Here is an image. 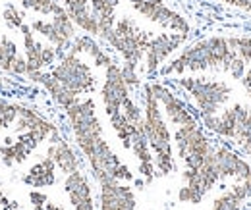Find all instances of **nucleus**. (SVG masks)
Listing matches in <instances>:
<instances>
[{
	"instance_id": "1",
	"label": "nucleus",
	"mask_w": 251,
	"mask_h": 210,
	"mask_svg": "<svg viewBox=\"0 0 251 210\" xmlns=\"http://www.w3.org/2000/svg\"><path fill=\"white\" fill-rule=\"evenodd\" d=\"M220 70L228 71L232 79H242L248 66L238 58V35H211L186 43L178 56L164 64L160 77H180L184 73H201Z\"/></svg>"
},
{
	"instance_id": "2",
	"label": "nucleus",
	"mask_w": 251,
	"mask_h": 210,
	"mask_svg": "<svg viewBox=\"0 0 251 210\" xmlns=\"http://www.w3.org/2000/svg\"><path fill=\"white\" fill-rule=\"evenodd\" d=\"M141 108H143V129H145V137L149 141V147L153 150L157 176H160V178L170 176L176 170L172 131L168 127V121L162 114L160 102L155 96L149 81L141 85Z\"/></svg>"
},
{
	"instance_id": "3",
	"label": "nucleus",
	"mask_w": 251,
	"mask_h": 210,
	"mask_svg": "<svg viewBox=\"0 0 251 210\" xmlns=\"http://www.w3.org/2000/svg\"><path fill=\"white\" fill-rule=\"evenodd\" d=\"M174 87L184 93L189 100L191 108L197 110L199 118L217 116L228 106L232 98V85L219 77H205V75H180L174 77Z\"/></svg>"
},
{
	"instance_id": "4",
	"label": "nucleus",
	"mask_w": 251,
	"mask_h": 210,
	"mask_svg": "<svg viewBox=\"0 0 251 210\" xmlns=\"http://www.w3.org/2000/svg\"><path fill=\"white\" fill-rule=\"evenodd\" d=\"M64 114H66L74 145L77 147L83 160H87L106 141L102 135V123L97 116L95 100L91 96H81L72 106H68Z\"/></svg>"
},
{
	"instance_id": "5",
	"label": "nucleus",
	"mask_w": 251,
	"mask_h": 210,
	"mask_svg": "<svg viewBox=\"0 0 251 210\" xmlns=\"http://www.w3.org/2000/svg\"><path fill=\"white\" fill-rule=\"evenodd\" d=\"M151 33L143 31L133 18L122 16L116 20L112 33L106 37V45L122 58V64L139 68V64L143 62L147 45L151 41Z\"/></svg>"
},
{
	"instance_id": "6",
	"label": "nucleus",
	"mask_w": 251,
	"mask_h": 210,
	"mask_svg": "<svg viewBox=\"0 0 251 210\" xmlns=\"http://www.w3.org/2000/svg\"><path fill=\"white\" fill-rule=\"evenodd\" d=\"M172 145L176 150V156L189 170H197L215 152L217 147V143L213 141L209 131L201 125V121L176 127L172 133Z\"/></svg>"
},
{
	"instance_id": "7",
	"label": "nucleus",
	"mask_w": 251,
	"mask_h": 210,
	"mask_svg": "<svg viewBox=\"0 0 251 210\" xmlns=\"http://www.w3.org/2000/svg\"><path fill=\"white\" fill-rule=\"evenodd\" d=\"M50 75L75 96H89L97 89L93 68L83 60V56L72 50H66L58 58V62L50 68Z\"/></svg>"
},
{
	"instance_id": "8",
	"label": "nucleus",
	"mask_w": 251,
	"mask_h": 210,
	"mask_svg": "<svg viewBox=\"0 0 251 210\" xmlns=\"http://www.w3.org/2000/svg\"><path fill=\"white\" fill-rule=\"evenodd\" d=\"M129 6L145 20L151 23H157L158 27L172 33H182V35H191V23L186 16L164 4V0H127Z\"/></svg>"
},
{
	"instance_id": "9",
	"label": "nucleus",
	"mask_w": 251,
	"mask_h": 210,
	"mask_svg": "<svg viewBox=\"0 0 251 210\" xmlns=\"http://www.w3.org/2000/svg\"><path fill=\"white\" fill-rule=\"evenodd\" d=\"M188 35L172 33V31H168V33L164 31V33L153 35L149 45H147L145 56H143V71L149 77L157 75L160 71V68L172 58V54L178 52L188 43Z\"/></svg>"
},
{
	"instance_id": "10",
	"label": "nucleus",
	"mask_w": 251,
	"mask_h": 210,
	"mask_svg": "<svg viewBox=\"0 0 251 210\" xmlns=\"http://www.w3.org/2000/svg\"><path fill=\"white\" fill-rule=\"evenodd\" d=\"M149 85H151L155 96L160 102L162 114H164V118L168 121V125L180 127V125H186V123L199 121V116L193 112L191 104L186 98H182L176 93V89H172L170 85H166L162 81H149Z\"/></svg>"
},
{
	"instance_id": "11",
	"label": "nucleus",
	"mask_w": 251,
	"mask_h": 210,
	"mask_svg": "<svg viewBox=\"0 0 251 210\" xmlns=\"http://www.w3.org/2000/svg\"><path fill=\"white\" fill-rule=\"evenodd\" d=\"M133 89L126 83L124 75H122V66L118 62H112L108 68H104V79L100 85V102H102V110L106 114V118L122 112L126 98L131 96Z\"/></svg>"
},
{
	"instance_id": "12",
	"label": "nucleus",
	"mask_w": 251,
	"mask_h": 210,
	"mask_svg": "<svg viewBox=\"0 0 251 210\" xmlns=\"http://www.w3.org/2000/svg\"><path fill=\"white\" fill-rule=\"evenodd\" d=\"M135 191L118 180L99 181V209L97 210H135Z\"/></svg>"
},
{
	"instance_id": "13",
	"label": "nucleus",
	"mask_w": 251,
	"mask_h": 210,
	"mask_svg": "<svg viewBox=\"0 0 251 210\" xmlns=\"http://www.w3.org/2000/svg\"><path fill=\"white\" fill-rule=\"evenodd\" d=\"M16 133H31L39 143H45L50 139L52 133L60 131V127L50 121L47 116H43L39 112V108H35L31 104L20 102V112H18V120L14 123Z\"/></svg>"
},
{
	"instance_id": "14",
	"label": "nucleus",
	"mask_w": 251,
	"mask_h": 210,
	"mask_svg": "<svg viewBox=\"0 0 251 210\" xmlns=\"http://www.w3.org/2000/svg\"><path fill=\"white\" fill-rule=\"evenodd\" d=\"M64 193L74 210H97L95 193L87 172L77 170L64 178Z\"/></svg>"
},
{
	"instance_id": "15",
	"label": "nucleus",
	"mask_w": 251,
	"mask_h": 210,
	"mask_svg": "<svg viewBox=\"0 0 251 210\" xmlns=\"http://www.w3.org/2000/svg\"><path fill=\"white\" fill-rule=\"evenodd\" d=\"M228 108L234 118V129H232L230 141L244 154L251 156V106L246 102H232L228 104Z\"/></svg>"
},
{
	"instance_id": "16",
	"label": "nucleus",
	"mask_w": 251,
	"mask_h": 210,
	"mask_svg": "<svg viewBox=\"0 0 251 210\" xmlns=\"http://www.w3.org/2000/svg\"><path fill=\"white\" fill-rule=\"evenodd\" d=\"M251 199L250 181H234L228 189H222L213 199L209 210H246V205Z\"/></svg>"
},
{
	"instance_id": "17",
	"label": "nucleus",
	"mask_w": 251,
	"mask_h": 210,
	"mask_svg": "<svg viewBox=\"0 0 251 210\" xmlns=\"http://www.w3.org/2000/svg\"><path fill=\"white\" fill-rule=\"evenodd\" d=\"M25 77L47 91V94H49V96L54 100V104L60 106L62 110H66L68 106H72L77 98H81V96H75L72 91L66 89L62 83H58V81L50 75V71H45V70H41V71H29Z\"/></svg>"
},
{
	"instance_id": "18",
	"label": "nucleus",
	"mask_w": 251,
	"mask_h": 210,
	"mask_svg": "<svg viewBox=\"0 0 251 210\" xmlns=\"http://www.w3.org/2000/svg\"><path fill=\"white\" fill-rule=\"evenodd\" d=\"M39 145H41V143L33 137L31 133H20L18 139L12 141L10 145H8V143H2V145H0V160H2V164L8 166V168L18 166V164H24V162L27 160V156H29Z\"/></svg>"
},
{
	"instance_id": "19",
	"label": "nucleus",
	"mask_w": 251,
	"mask_h": 210,
	"mask_svg": "<svg viewBox=\"0 0 251 210\" xmlns=\"http://www.w3.org/2000/svg\"><path fill=\"white\" fill-rule=\"evenodd\" d=\"M68 50H72V52H75V54H79V56H87L89 60L93 62V66L97 68H108L114 60V56L106 50V48H102L100 47V43H97V39L91 37V35H77L74 41H72V45H70V48Z\"/></svg>"
},
{
	"instance_id": "20",
	"label": "nucleus",
	"mask_w": 251,
	"mask_h": 210,
	"mask_svg": "<svg viewBox=\"0 0 251 210\" xmlns=\"http://www.w3.org/2000/svg\"><path fill=\"white\" fill-rule=\"evenodd\" d=\"M47 156H50L54 160L56 170H60L64 176L81 170V158H79V154L75 152V149L72 147V143L64 135L56 143H49Z\"/></svg>"
},
{
	"instance_id": "21",
	"label": "nucleus",
	"mask_w": 251,
	"mask_h": 210,
	"mask_svg": "<svg viewBox=\"0 0 251 210\" xmlns=\"http://www.w3.org/2000/svg\"><path fill=\"white\" fill-rule=\"evenodd\" d=\"M22 183H25L27 187H33V189L52 187L56 183V164H54V160L45 154L39 162H35L24 174Z\"/></svg>"
},
{
	"instance_id": "22",
	"label": "nucleus",
	"mask_w": 251,
	"mask_h": 210,
	"mask_svg": "<svg viewBox=\"0 0 251 210\" xmlns=\"http://www.w3.org/2000/svg\"><path fill=\"white\" fill-rule=\"evenodd\" d=\"M91 4V12H93V18L97 20V25H99V39L100 41H106V37L112 33L114 29V23H116V10H118V4L120 0H89Z\"/></svg>"
},
{
	"instance_id": "23",
	"label": "nucleus",
	"mask_w": 251,
	"mask_h": 210,
	"mask_svg": "<svg viewBox=\"0 0 251 210\" xmlns=\"http://www.w3.org/2000/svg\"><path fill=\"white\" fill-rule=\"evenodd\" d=\"M20 33H22L24 56H25L29 71H41V70H45V66H43V48H45V45L37 39V35L33 33L29 23H24L20 27Z\"/></svg>"
},
{
	"instance_id": "24",
	"label": "nucleus",
	"mask_w": 251,
	"mask_h": 210,
	"mask_svg": "<svg viewBox=\"0 0 251 210\" xmlns=\"http://www.w3.org/2000/svg\"><path fill=\"white\" fill-rule=\"evenodd\" d=\"M31 29L35 35H41L49 45H52L60 54H64L68 48H70V45L72 43H68L66 39H64L62 35L56 31V27H54V23L50 22V20H45V18H35L31 23Z\"/></svg>"
},
{
	"instance_id": "25",
	"label": "nucleus",
	"mask_w": 251,
	"mask_h": 210,
	"mask_svg": "<svg viewBox=\"0 0 251 210\" xmlns=\"http://www.w3.org/2000/svg\"><path fill=\"white\" fill-rule=\"evenodd\" d=\"M2 20L8 29H18L25 23V12L16 2H4L2 6Z\"/></svg>"
},
{
	"instance_id": "26",
	"label": "nucleus",
	"mask_w": 251,
	"mask_h": 210,
	"mask_svg": "<svg viewBox=\"0 0 251 210\" xmlns=\"http://www.w3.org/2000/svg\"><path fill=\"white\" fill-rule=\"evenodd\" d=\"M22 8L33 10L39 16H54L56 12H60L64 6L58 0H24Z\"/></svg>"
},
{
	"instance_id": "27",
	"label": "nucleus",
	"mask_w": 251,
	"mask_h": 210,
	"mask_svg": "<svg viewBox=\"0 0 251 210\" xmlns=\"http://www.w3.org/2000/svg\"><path fill=\"white\" fill-rule=\"evenodd\" d=\"M18 112H20V102L0 96V129L14 127V123L18 120Z\"/></svg>"
},
{
	"instance_id": "28",
	"label": "nucleus",
	"mask_w": 251,
	"mask_h": 210,
	"mask_svg": "<svg viewBox=\"0 0 251 210\" xmlns=\"http://www.w3.org/2000/svg\"><path fill=\"white\" fill-rule=\"evenodd\" d=\"M20 54V48L16 45V41L8 35H0V70L4 71L8 68V64Z\"/></svg>"
},
{
	"instance_id": "29",
	"label": "nucleus",
	"mask_w": 251,
	"mask_h": 210,
	"mask_svg": "<svg viewBox=\"0 0 251 210\" xmlns=\"http://www.w3.org/2000/svg\"><path fill=\"white\" fill-rule=\"evenodd\" d=\"M6 73H10V75H27L29 73V68H27V62H25V56H22V54H18L14 60L8 64V68L4 70Z\"/></svg>"
},
{
	"instance_id": "30",
	"label": "nucleus",
	"mask_w": 251,
	"mask_h": 210,
	"mask_svg": "<svg viewBox=\"0 0 251 210\" xmlns=\"http://www.w3.org/2000/svg\"><path fill=\"white\" fill-rule=\"evenodd\" d=\"M29 203H31L33 210H45L47 203H49V197L43 189H31L29 191Z\"/></svg>"
},
{
	"instance_id": "31",
	"label": "nucleus",
	"mask_w": 251,
	"mask_h": 210,
	"mask_svg": "<svg viewBox=\"0 0 251 210\" xmlns=\"http://www.w3.org/2000/svg\"><path fill=\"white\" fill-rule=\"evenodd\" d=\"M219 2L228 4V6H232V8H238V10H244V12L251 14V0H219Z\"/></svg>"
},
{
	"instance_id": "32",
	"label": "nucleus",
	"mask_w": 251,
	"mask_h": 210,
	"mask_svg": "<svg viewBox=\"0 0 251 210\" xmlns=\"http://www.w3.org/2000/svg\"><path fill=\"white\" fill-rule=\"evenodd\" d=\"M242 83H244V89L248 93V96L251 98V68L246 70V73H244V77H242Z\"/></svg>"
},
{
	"instance_id": "33",
	"label": "nucleus",
	"mask_w": 251,
	"mask_h": 210,
	"mask_svg": "<svg viewBox=\"0 0 251 210\" xmlns=\"http://www.w3.org/2000/svg\"><path fill=\"white\" fill-rule=\"evenodd\" d=\"M131 183H133V187H135V189H139V191H141V189H145V185H147L143 178H137V180H133Z\"/></svg>"
},
{
	"instance_id": "34",
	"label": "nucleus",
	"mask_w": 251,
	"mask_h": 210,
	"mask_svg": "<svg viewBox=\"0 0 251 210\" xmlns=\"http://www.w3.org/2000/svg\"><path fill=\"white\" fill-rule=\"evenodd\" d=\"M45 210H66V209H64L62 205H58V203H50V201H49Z\"/></svg>"
},
{
	"instance_id": "35",
	"label": "nucleus",
	"mask_w": 251,
	"mask_h": 210,
	"mask_svg": "<svg viewBox=\"0 0 251 210\" xmlns=\"http://www.w3.org/2000/svg\"><path fill=\"white\" fill-rule=\"evenodd\" d=\"M8 203H10V201H8V197H6V195H4V191L0 189V209H4Z\"/></svg>"
},
{
	"instance_id": "36",
	"label": "nucleus",
	"mask_w": 251,
	"mask_h": 210,
	"mask_svg": "<svg viewBox=\"0 0 251 210\" xmlns=\"http://www.w3.org/2000/svg\"><path fill=\"white\" fill-rule=\"evenodd\" d=\"M0 210H20V209H18V205H16V203H8L4 209H0Z\"/></svg>"
},
{
	"instance_id": "37",
	"label": "nucleus",
	"mask_w": 251,
	"mask_h": 210,
	"mask_svg": "<svg viewBox=\"0 0 251 210\" xmlns=\"http://www.w3.org/2000/svg\"><path fill=\"white\" fill-rule=\"evenodd\" d=\"M60 2H62V4H64V2H68V0H60Z\"/></svg>"
},
{
	"instance_id": "38",
	"label": "nucleus",
	"mask_w": 251,
	"mask_h": 210,
	"mask_svg": "<svg viewBox=\"0 0 251 210\" xmlns=\"http://www.w3.org/2000/svg\"><path fill=\"white\" fill-rule=\"evenodd\" d=\"M250 205H251V199H250Z\"/></svg>"
},
{
	"instance_id": "39",
	"label": "nucleus",
	"mask_w": 251,
	"mask_h": 210,
	"mask_svg": "<svg viewBox=\"0 0 251 210\" xmlns=\"http://www.w3.org/2000/svg\"><path fill=\"white\" fill-rule=\"evenodd\" d=\"M0 131H2V129H0Z\"/></svg>"
},
{
	"instance_id": "40",
	"label": "nucleus",
	"mask_w": 251,
	"mask_h": 210,
	"mask_svg": "<svg viewBox=\"0 0 251 210\" xmlns=\"http://www.w3.org/2000/svg\"><path fill=\"white\" fill-rule=\"evenodd\" d=\"M153 210H155V209H153Z\"/></svg>"
}]
</instances>
